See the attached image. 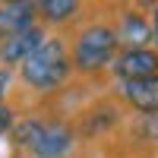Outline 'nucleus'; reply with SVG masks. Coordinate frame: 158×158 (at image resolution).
<instances>
[{"mask_svg": "<svg viewBox=\"0 0 158 158\" xmlns=\"http://www.w3.org/2000/svg\"><path fill=\"white\" fill-rule=\"evenodd\" d=\"M70 70H73V60H70L67 44H63L60 38H48V41L19 67V76H22V82L29 89L51 92V89L67 82Z\"/></svg>", "mask_w": 158, "mask_h": 158, "instance_id": "f257e3e1", "label": "nucleus"}, {"mask_svg": "<svg viewBox=\"0 0 158 158\" xmlns=\"http://www.w3.org/2000/svg\"><path fill=\"white\" fill-rule=\"evenodd\" d=\"M120 41H117V32L104 22H92L85 29H79L73 38V48H70V60H73V70L79 73H98L104 70L108 63L117 60L120 54Z\"/></svg>", "mask_w": 158, "mask_h": 158, "instance_id": "f03ea898", "label": "nucleus"}, {"mask_svg": "<svg viewBox=\"0 0 158 158\" xmlns=\"http://www.w3.org/2000/svg\"><path fill=\"white\" fill-rule=\"evenodd\" d=\"M13 139L35 152V158H63L73 149V130L60 120H41V117H22L13 127Z\"/></svg>", "mask_w": 158, "mask_h": 158, "instance_id": "7ed1b4c3", "label": "nucleus"}, {"mask_svg": "<svg viewBox=\"0 0 158 158\" xmlns=\"http://www.w3.org/2000/svg\"><path fill=\"white\" fill-rule=\"evenodd\" d=\"M114 76L120 82H136V79H149L158 76V51L155 48H130L120 51L117 60L111 63Z\"/></svg>", "mask_w": 158, "mask_h": 158, "instance_id": "20e7f679", "label": "nucleus"}, {"mask_svg": "<svg viewBox=\"0 0 158 158\" xmlns=\"http://www.w3.org/2000/svg\"><path fill=\"white\" fill-rule=\"evenodd\" d=\"M114 32H117V41L123 44V51H130V48H152L149 41H155L152 22L142 16L139 10H123Z\"/></svg>", "mask_w": 158, "mask_h": 158, "instance_id": "39448f33", "label": "nucleus"}, {"mask_svg": "<svg viewBox=\"0 0 158 158\" xmlns=\"http://www.w3.org/2000/svg\"><path fill=\"white\" fill-rule=\"evenodd\" d=\"M35 13H38V3H25V0L0 3V41L35 29V19H38Z\"/></svg>", "mask_w": 158, "mask_h": 158, "instance_id": "423d86ee", "label": "nucleus"}, {"mask_svg": "<svg viewBox=\"0 0 158 158\" xmlns=\"http://www.w3.org/2000/svg\"><path fill=\"white\" fill-rule=\"evenodd\" d=\"M120 95L130 108L142 114H158V76L136 79V82H120Z\"/></svg>", "mask_w": 158, "mask_h": 158, "instance_id": "0eeeda50", "label": "nucleus"}, {"mask_svg": "<svg viewBox=\"0 0 158 158\" xmlns=\"http://www.w3.org/2000/svg\"><path fill=\"white\" fill-rule=\"evenodd\" d=\"M44 41H48V35H44L41 25H35V29L22 32V35H16V38H6V41H3V63H10V67L25 63Z\"/></svg>", "mask_w": 158, "mask_h": 158, "instance_id": "6e6552de", "label": "nucleus"}, {"mask_svg": "<svg viewBox=\"0 0 158 158\" xmlns=\"http://www.w3.org/2000/svg\"><path fill=\"white\" fill-rule=\"evenodd\" d=\"M38 13H41L44 22H67L70 16L79 13V3L76 0H41V3H38Z\"/></svg>", "mask_w": 158, "mask_h": 158, "instance_id": "1a4fd4ad", "label": "nucleus"}, {"mask_svg": "<svg viewBox=\"0 0 158 158\" xmlns=\"http://www.w3.org/2000/svg\"><path fill=\"white\" fill-rule=\"evenodd\" d=\"M13 127H16V114H13V108H10V104H3V101H0V136H3V133H10Z\"/></svg>", "mask_w": 158, "mask_h": 158, "instance_id": "9d476101", "label": "nucleus"}, {"mask_svg": "<svg viewBox=\"0 0 158 158\" xmlns=\"http://www.w3.org/2000/svg\"><path fill=\"white\" fill-rule=\"evenodd\" d=\"M6 85H10V70H0V101L6 95Z\"/></svg>", "mask_w": 158, "mask_h": 158, "instance_id": "9b49d317", "label": "nucleus"}, {"mask_svg": "<svg viewBox=\"0 0 158 158\" xmlns=\"http://www.w3.org/2000/svg\"><path fill=\"white\" fill-rule=\"evenodd\" d=\"M152 32H155V44H158V3L152 10Z\"/></svg>", "mask_w": 158, "mask_h": 158, "instance_id": "f8f14e48", "label": "nucleus"}, {"mask_svg": "<svg viewBox=\"0 0 158 158\" xmlns=\"http://www.w3.org/2000/svg\"><path fill=\"white\" fill-rule=\"evenodd\" d=\"M0 60H3V41H0Z\"/></svg>", "mask_w": 158, "mask_h": 158, "instance_id": "ddd939ff", "label": "nucleus"}]
</instances>
